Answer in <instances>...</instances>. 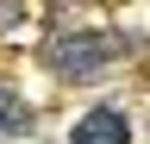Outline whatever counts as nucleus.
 I'll use <instances>...</instances> for the list:
<instances>
[{"instance_id":"obj_1","label":"nucleus","mask_w":150,"mask_h":144,"mask_svg":"<svg viewBox=\"0 0 150 144\" xmlns=\"http://www.w3.org/2000/svg\"><path fill=\"white\" fill-rule=\"evenodd\" d=\"M119 57H125L119 31H63V38H50V50H44V63L56 75H69V82L106 75V69H119Z\"/></svg>"},{"instance_id":"obj_2","label":"nucleus","mask_w":150,"mask_h":144,"mask_svg":"<svg viewBox=\"0 0 150 144\" xmlns=\"http://www.w3.org/2000/svg\"><path fill=\"white\" fill-rule=\"evenodd\" d=\"M125 138H131V125H125L119 106H94V113H81L75 132H69V144H125Z\"/></svg>"},{"instance_id":"obj_3","label":"nucleus","mask_w":150,"mask_h":144,"mask_svg":"<svg viewBox=\"0 0 150 144\" xmlns=\"http://www.w3.org/2000/svg\"><path fill=\"white\" fill-rule=\"evenodd\" d=\"M19 125H25V106H19L6 88H0V132H19Z\"/></svg>"},{"instance_id":"obj_4","label":"nucleus","mask_w":150,"mask_h":144,"mask_svg":"<svg viewBox=\"0 0 150 144\" xmlns=\"http://www.w3.org/2000/svg\"><path fill=\"white\" fill-rule=\"evenodd\" d=\"M25 13H31L25 0H0V31H19V19H25Z\"/></svg>"}]
</instances>
